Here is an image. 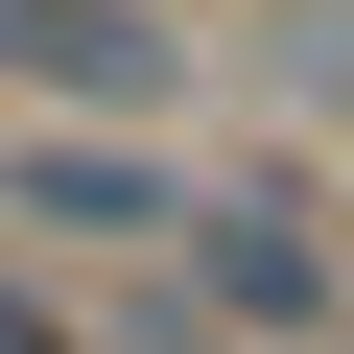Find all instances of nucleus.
<instances>
[{
	"instance_id": "1",
	"label": "nucleus",
	"mask_w": 354,
	"mask_h": 354,
	"mask_svg": "<svg viewBox=\"0 0 354 354\" xmlns=\"http://www.w3.org/2000/svg\"><path fill=\"white\" fill-rule=\"evenodd\" d=\"M142 283L189 307L213 354H330V330H354V236H330L307 165H189V213H165Z\"/></svg>"
},
{
	"instance_id": "2",
	"label": "nucleus",
	"mask_w": 354,
	"mask_h": 354,
	"mask_svg": "<svg viewBox=\"0 0 354 354\" xmlns=\"http://www.w3.org/2000/svg\"><path fill=\"white\" fill-rule=\"evenodd\" d=\"M189 71H213L189 0H0V118H118V142H165Z\"/></svg>"
},
{
	"instance_id": "3",
	"label": "nucleus",
	"mask_w": 354,
	"mask_h": 354,
	"mask_svg": "<svg viewBox=\"0 0 354 354\" xmlns=\"http://www.w3.org/2000/svg\"><path fill=\"white\" fill-rule=\"evenodd\" d=\"M189 165L118 142V118H0V236H95V260H165Z\"/></svg>"
},
{
	"instance_id": "4",
	"label": "nucleus",
	"mask_w": 354,
	"mask_h": 354,
	"mask_svg": "<svg viewBox=\"0 0 354 354\" xmlns=\"http://www.w3.org/2000/svg\"><path fill=\"white\" fill-rule=\"evenodd\" d=\"M0 354H95V307H71V283H48L24 236H0Z\"/></svg>"
}]
</instances>
